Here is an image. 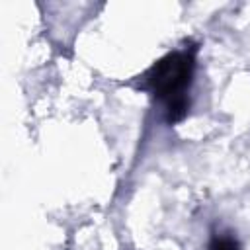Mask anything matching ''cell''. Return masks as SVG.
Wrapping results in <instances>:
<instances>
[{"label":"cell","mask_w":250,"mask_h":250,"mask_svg":"<svg viewBox=\"0 0 250 250\" xmlns=\"http://www.w3.org/2000/svg\"><path fill=\"white\" fill-rule=\"evenodd\" d=\"M193 70L195 53L180 49L158 59L145 74L146 88L166 104L168 123H178L189 109L188 90L193 80Z\"/></svg>","instance_id":"obj_1"},{"label":"cell","mask_w":250,"mask_h":250,"mask_svg":"<svg viewBox=\"0 0 250 250\" xmlns=\"http://www.w3.org/2000/svg\"><path fill=\"white\" fill-rule=\"evenodd\" d=\"M209 250H242L232 232H215L209 240Z\"/></svg>","instance_id":"obj_2"}]
</instances>
